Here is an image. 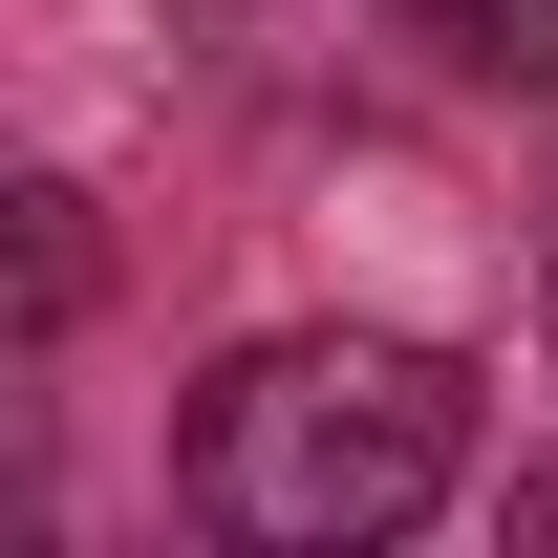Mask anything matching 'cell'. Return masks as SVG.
Returning <instances> with one entry per match:
<instances>
[{
	"mask_svg": "<svg viewBox=\"0 0 558 558\" xmlns=\"http://www.w3.org/2000/svg\"><path fill=\"white\" fill-rule=\"evenodd\" d=\"M451 473H473V387L429 344H236L194 387V451H172V494L236 558H365Z\"/></svg>",
	"mask_w": 558,
	"mask_h": 558,
	"instance_id": "obj_1",
	"label": "cell"
},
{
	"mask_svg": "<svg viewBox=\"0 0 558 558\" xmlns=\"http://www.w3.org/2000/svg\"><path fill=\"white\" fill-rule=\"evenodd\" d=\"M451 65H494V86H558V0H409Z\"/></svg>",
	"mask_w": 558,
	"mask_h": 558,
	"instance_id": "obj_2",
	"label": "cell"
},
{
	"mask_svg": "<svg viewBox=\"0 0 558 558\" xmlns=\"http://www.w3.org/2000/svg\"><path fill=\"white\" fill-rule=\"evenodd\" d=\"M515 537H558V473H515Z\"/></svg>",
	"mask_w": 558,
	"mask_h": 558,
	"instance_id": "obj_3",
	"label": "cell"
},
{
	"mask_svg": "<svg viewBox=\"0 0 558 558\" xmlns=\"http://www.w3.org/2000/svg\"><path fill=\"white\" fill-rule=\"evenodd\" d=\"M537 323H558V279H537Z\"/></svg>",
	"mask_w": 558,
	"mask_h": 558,
	"instance_id": "obj_4",
	"label": "cell"
}]
</instances>
